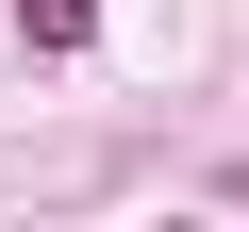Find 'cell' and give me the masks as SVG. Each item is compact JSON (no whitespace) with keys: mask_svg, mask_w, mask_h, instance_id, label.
Instances as JSON below:
<instances>
[{"mask_svg":"<svg viewBox=\"0 0 249 232\" xmlns=\"http://www.w3.org/2000/svg\"><path fill=\"white\" fill-rule=\"evenodd\" d=\"M216 199H232V215H249V166H232V182H216Z\"/></svg>","mask_w":249,"mask_h":232,"instance_id":"1","label":"cell"}]
</instances>
